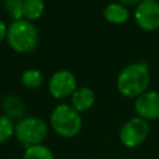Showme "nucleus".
I'll return each instance as SVG.
<instances>
[{
  "mask_svg": "<svg viewBox=\"0 0 159 159\" xmlns=\"http://www.w3.org/2000/svg\"><path fill=\"white\" fill-rule=\"evenodd\" d=\"M12 135H15L14 120L5 114L0 116V144L6 143L9 139H11Z\"/></svg>",
  "mask_w": 159,
  "mask_h": 159,
  "instance_id": "obj_15",
  "label": "nucleus"
},
{
  "mask_svg": "<svg viewBox=\"0 0 159 159\" xmlns=\"http://www.w3.org/2000/svg\"><path fill=\"white\" fill-rule=\"evenodd\" d=\"M149 132L150 128L145 119L140 117H133L120 127L119 140L127 148H135L148 138Z\"/></svg>",
  "mask_w": 159,
  "mask_h": 159,
  "instance_id": "obj_5",
  "label": "nucleus"
},
{
  "mask_svg": "<svg viewBox=\"0 0 159 159\" xmlns=\"http://www.w3.org/2000/svg\"><path fill=\"white\" fill-rule=\"evenodd\" d=\"M134 109L138 117L145 120L159 119V93L155 91H147L135 98Z\"/></svg>",
  "mask_w": 159,
  "mask_h": 159,
  "instance_id": "obj_8",
  "label": "nucleus"
},
{
  "mask_svg": "<svg viewBox=\"0 0 159 159\" xmlns=\"http://www.w3.org/2000/svg\"><path fill=\"white\" fill-rule=\"evenodd\" d=\"M103 16L108 22L114 25H120L128 20L129 11L120 2H111L104 7Z\"/></svg>",
  "mask_w": 159,
  "mask_h": 159,
  "instance_id": "obj_11",
  "label": "nucleus"
},
{
  "mask_svg": "<svg viewBox=\"0 0 159 159\" xmlns=\"http://www.w3.org/2000/svg\"><path fill=\"white\" fill-rule=\"evenodd\" d=\"M150 82V75L144 62L125 66L117 77V88L120 94L128 98H137L144 92Z\"/></svg>",
  "mask_w": 159,
  "mask_h": 159,
  "instance_id": "obj_1",
  "label": "nucleus"
},
{
  "mask_svg": "<svg viewBox=\"0 0 159 159\" xmlns=\"http://www.w3.org/2000/svg\"><path fill=\"white\" fill-rule=\"evenodd\" d=\"M24 1L25 0H4V9L15 21L24 17Z\"/></svg>",
  "mask_w": 159,
  "mask_h": 159,
  "instance_id": "obj_16",
  "label": "nucleus"
},
{
  "mask_svg": "<svg viewBox=\"0 0 159 159\" xmlns=\"http://www.w3.org/2000/svg\"><path fill=\"white\" fill-rule=\"evenodd\" d=\"M2 111L5 113L6 117H9L10 119H22L25 117V103L22 102V99L16 96V94H9L4 98L2 101Z\"/></svg>",
  "mask_w": 159,
  "mask_h": 159,
  "instance_id": "obj_10",
  "label": "nucleus"
},
{
  "mask_svg": "<svg viewBox=\"0 0 159 159\" xmlns=\"http://www.w3.org/2000/svg\"><path fill=\"white\" fill-rule=\"evenodd\" d=\"M21 82L29 89H37L43 83V75L37 68H29L22 72Z\"/></svg>",
  "mask_w": 159,
  "mask_h": 159,
  "instance_id": "obj_13",
  "label": "nucleus"
},
{
  "mask_svg": "<svg viewBox=\"0 0 159 159\" xmlns=\"http://www.w3.org/2000/svg\"><path fill=\"white\" fill-rule=\"evenodd\" d=\"M22 159H55V155L45 144H37L25 148Z\"/></svg>",
  "mask_w": 159,
  "mask_h": 159,
  "instance_id": "obj_14",
  "label": "nucleus"
},
{
  "mask_svg": "<svg viewBox=\"0 0 159 159\" xmlns=\"http://www.w3.org/2000/svg\"><path fill=\"white\" fill-rule=\"evenodd\" d=\"M76 89H77L76 77L68 70H60L55 72L48 81L50 94L57 99L72 96V93Z\"/></svg>",
  "mask_w": 159,
  "mask_h": 159,
  "instance_id": "obj_7",
  "label": "nucleus"
},
{
  "mask_svg": "<svg viewBox=\"0 0 159 159\" xmlns=\"http://www.w3.org/2000/svg\"><path fill=\"white\" fill-rule=\"evenodd\" d=\"M7 35V26L5 25V22L2 20H0V42H2L5 40Z\"/></svg>",
  "mask_w": 159,
  "mask_h": 159,
  "instance_id": "obj_17",
  "label": "nucleus"
},
{
  "mask_svg": "<svg viewBox=\"0 0 159 159\" xmlns=\"http://www.w3.org/2000/svg\"><path fill=\"white\" fill-rule=\"evenodd\" d=\"M6 40L9 46L15 52L26 53L36 48L39 42V34L31 21L21 19L14 21L7 27Z\"/></svg>",
  "mask_w": 159,
  "mask_h": 159,
  "instance_id": "obj_3",
  "label": "nucleus"
},
{
  "mask_svg": "<svg viewBox=\"0 0 159 159\" xmlns=\"http://www.w3.org/2000/svg\"><path fill=\"white\" fill-rule=\"evenodd\" d=\"M137 25L144 31L159 29V2L157 0H142L134 11Z\"/></svg>",
  "mask_w": 159,
  "mask_h": 159,
  "instance_id": "obj_6",
  "label": "nucleus"
},
{
  "mask_svg": "<svg viewBox=\"0 0 159 159\" xmlns=\"http://www.w3.org/2000/svg\"><path fill=\"white\" fill-rule=\"evenodd\" d=\"M47 133L48 127L40 117H24L15 124V137L25 148L42 144Z\"/></svg>",
  "mask_w": 159,
  "mask_h": 159,
  "instance_id": "obj_4",
  "label": "nucleus"
},
{
  "mask_svg": "<svg viewBox=\"0 0 159 159\" xmlns=\"http://www.w3.org/2000/svg\"><path fill=\"white\" fill-rule=\"evenodd\" d=\"M50 124L53 132L62 138H73L82 129V118L71 104H57L50 116Z\"/></svg>",
  "mask_w": 159,
  "mask_h": 159,
  "instance_id": "obj_2",
  "label": "nucleus"
},
{
  "mask_svg": "<svg viewBox=\"0 0 159 159\" xmlns=\"http://www.w3.org/2000/svg\"><path fill=\"white\" fill-rule=\"evenodd\" d=\"M118 1L124 6H133V5H138L142 0H118Z\"/></svg>",
  "mask_w": 159,
  "mask_h": 159,
  "instance_id": "obj_18",
  "label": "nucleus"
},
{
  "mask_svg": "<svg viewBox=\"0 0 159 159\" xmlns=\"http://www.w3.org/2000/svg\"><path fill=\"white\" fill-rule=\"evenodd\" d=\"M96 102V94L89 87L77 88L71 96V106L77 112H86L93 107Z\"/></svg>",
  "mask_w": 159,
  "mask_h": 159,
  "instance_id": "obj_9",
  "label": "nucleus"
},
{
  "mask_svg": "<svg viewBox=\"0 0 159 159\" xmlns=\"http://www.w3.org/2000/svg\"><path fill=\"white\" fill-rule=\"evenodd\" d=\"M45 10L43 0H25L24 1V17L29 21H34L41 17Z\"/></svg>",
  "mask_w": 159,
  "mask_h": 159,
  "instance_id": "obj_12",
  "label": "nucleus"
}]
</instances>
